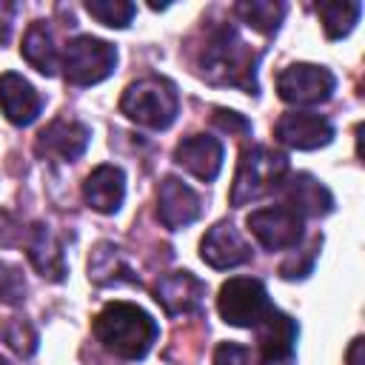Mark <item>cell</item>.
I'll return each mask as SVG.
<instances>
[{"label":"cell","mask_w":365,"mask_h":365,"mask_svg":"<svg viewBox=\"0 0 365 365\" xmlns=\"http://www.w3.org/2000/svg\"><path fill=\"white\" fill-rule=\"evenodd\" d=\"M3 336H6V342H9L20 356H31L34 348H37V334H34V328H31L29 322H23V319H11V322L3 328Z\"/></svg>","instance_id":"d4e9b609"},{"label":"cell","mask_w":365,"mask_h":365,"mask_svg":"<svg viewBox=\"0 0 365 365\" xmlns=\"http://www.w3.org/2000/svg\"><path fill=\"white\" fill-rule=\"evenodd\" d=\"M302 220L305 217H299L294 208H288L282 202V205H268V208L251 211L245 222L262 248L285 251V248H297V242L302 237Z\"/></svg>","instance_id":"ba28073f"},{"label":"cell","mask_w":365,"mask_h":365,"mask_svg":"<svg viewBox=\"0 0 365 365\" xmlns=\"http://www.w3.org/2000/svg\"><path fill=\"white\" fill-rule=\"evenodd\" d=\"M202 297H205V282H200L191 271L165 274L154 288V299L165 308L168 317L197 311L202 305Z\"/></svg>","instance_id":"5bb4252c"},{"label":"cell","mask_w":365,"mask_h":365,"mask_svg":"<svg viewBox=\"0 0 365 365\" xmlns=\"http://www.w3.org/2000/svg\"><path fill=\"white\" fill-rule=\"evenodd\" d=\"M359 351H362V339H354L351 354H348V362H351V365H359Z\"/></svg>","instance_id":"4dcf8cb0"},{"label":"cell","mask_w":365,"mask_h":365,"mask_svg":"<svg viewBox=\"0 0 365 365\" xmlns=\"http://www.w3.org/2000/svg\"><path fill=\"white\" fill-rule=\"evenodd\" d=\"M17 14V6L14 3H0V46H6L11 40V20Z\"/></svg>","instance_id":"f546056e"},{"label":"cell","mask_w":365,"mask_h":365,"mask_svg":"<svg viewBox=\"0 0 365 365\" xmlns=\"http://www.w3.org/2000/svg\"><path fill=\"white\" fill-rule=\"evenodd\" d=\"M200 257L211 268H237L251 259V245L231 222H217L200 242Z\"/></svg>","instance_id":"30bf717a"},{"label":"cell","mask_w":365,"mask_h":365,"mask_svg":"<svg viewBox=\"0 0 365 365\" xmlns=\"http://www.w3.org/2000/svg\"><path fill=\"white\" fill-rule=\"evenodd\" d=\"M120 111L140 125L163 131L174 123V117L180 111V97H177V88L171 80L151 74L125 88V94L120 97Z\"/></svg>","instance_id":"3957f363"},{"label":"cell","mask_w":365,"mask_h":365,"mask_svg":"<svg viewBox=\"0 0 365 365\" xmlns=\"http://www.w3.org/2000/svg\"><path fill=\"white\" fill-rule=\"evenodd\" d=\"M20 51H23V57H26V63H29L31 68H37L40 74H46V77L57 74L60 54H57L54 43H51V34H48V29H46L43 20H37V23L29 26Z\"/></svg>","instance_id":"ffe728a7"},{"label":"cell","mask_w":365,"mask_h":365,"mask_svg":"<svg viewBox=\"0 0 365 365\" xmlns=\"http://www.w3.org/2000/svg\"><path fill=\"white\" fill-rule=\"evenodd\" d=\"M0 365H6V362H3V359H0Z\"/></svg>","instance_id":"1f68e13d"},{"label":"cell","mask_w":365,"mask_h":365,"mask_svg":"<svg viewBox=\"0 0 365 365\" xmlns=\"http://www.w3.org/2000/svg\"><path fill=\"white\" fill-rule=\"evenodd\" d=\"M86 202L100 214H114L125 200V174L117 165H97L83 182Z\"/></svg>","instance_id":"2e32d148"},{"label":"cell","mask_w":365,"mask_h":365,"mask_svg":"<svg viewBox=\"0 0 365 365\" xmlns=\"http://www.w3.org/2000/svg\"><path fill=\"white\" fill-rule=\"evenodd\" d=\"M285 185V197H288V208H294L299 217H322L334 208V197L325 185H319L311 174H297L291 182Z\"/></svg>","instance_id":"ac0fdd59"},{"label":"cell","mask_w":365,"mask_h":365,"mask_svg":"<svg viewBox=\"0 0 365 365\" xmlns=\"http://www.w3.org/2000/svg\"><path fill=\"white\" fill-rule=\"evenodd\" d=\"M257 342L268 362H288L297 342V322L288 314L271 308L257 325Z\"/></svg>","instance_id":"e0dca14e"},{"label":"cell","mask_w":365,"mask_h":365,"mask_svg":"<svg viewBox=\"0 0 365 365\" xmlns=\"http://www.w3.org/2000/svg\"><path fill=\"white\" fill-rule=\"evenodd\" d=\"M271 299L268 291L259 279L251 277H234L220 288L217 297V311L228 325L237 328H257L262 322V317L271 311Z\"/></svg>","instance_id":"8992f818"},{"label":"cell","mask_w":365,"mask_h":365,"mask_svg":"<svg viewBox=\"0 0 365 365\" xmlns=\"http://www.w3.org/2000/svg\"><path fill=\"white\" fill-rule=\"evenodd\" d=\"M0 108L9 123L29 125L37 120V114L43 108V97L26 77L6 71V74H0Z\"/></svg>","instance_id":"7c38bea8"},{"label":"cell","mask_w":365,"mask_h":365,"mask_svg":"<svg viewBox=\"0 0 365 365\" xmlns=\"http://www.w3.org/2000/svg\"><path fill=\"white\" fill-rule=\"evenodd\" d=\"M317 248H319V237L311 242V248L305 251V259L302 257H291V259H285L282 265H279V274L285 277V279H297V277H305L311 268H314V257H317Z\"/></svg>","instance_id":"83f0119b"},{"label":"cell","mask_w":365,"mask_h":365,"mask_svg":"<svg viewBox=\"0 0 365 365\" xmlns=\"http://www.w3.org/2000/svg\"><path fill=\"white\" fill-rule=\"evenodd\" d=\"M257 54L237 37L231 26H214L208 29V37L200 48L197 66L200 74L214 86H237L242 91L257 94Z\"/></svg>","instance_id":"6da1fadb"},{"label":"cell","mask_w":365,"mask_h":365,"mask_svg":"<svg viewBox=\"0 0 365 365\" xmlns=\"http://www.w3.org/2000/svg\"><path fill=\"white\" fill-rule=\"evenodd\" d=\"M234 11L257 31L262 34H274L282 23V14H285V6L282 3H237Z\"/></svg>","instance_id":"603a6c76"},{"label":"cell","mask_w":365,"mask_h":365,"mask_svg":"<svg viewBox=\"0 0 365 365\" xmlns=\"http://www.w3.org/2000/svg\"><path fill=\"white\" fill-rule=\"evenodd\" d=\"M0 299L9 305H17L26 299V279L20 274V268L0 262Z\"/></svg>","instance_id":"484cf974"},{"label":"cell","mask_w":365,"mask_h":365,"mask_svg":"<svg viewBox=\"0 0 365 365\" xmlns=\"http://www.w3.org/2000/svg\"><path fill=\"white\" fill-rule=\"evenodd\" d=\"M86 11L94 17V20H100L103 26H111V29H125L128 23H131V17H134V6L131 3H123V0H88L86 3Z\"/></svg>","instance_id":"cb8c5ba5"},{"label":"cell","mask_w":365,"mask_h":365,"mask_svg":"<svg viewBox=\"0 0 365 365\" xmlns=\"http://www.w3.org/2000/svg\"><path fill=\"white\" fill-rule=\"evenodd\" d=\"M274 134L279 143L299 148V151H311L319 145H328L334 137V125L328 123V117L322 114H311V111H288L277 120Z\"/></svg>","instance_id":"9c48e42d"},{"label":"cell","mask_w":365,"mask_h":365,"mask_svg":"<svg viewBox=\"0 0 365 365\" xmlns=\"http://www.w3.org/2000/svg\"><path fill=\"white\" fill-rule=\"evenodd\" d=\"M174 160L197 180L211 182L222 168V143L208 134H191L174 148Z\"/></svg>","instance_id":"4fadbf2b"},{"label":"cell","mask_w":365,"mask_h":365,"mask_svg":"<svg viewBox=\"0 0 365 365\" xmlns=\"http://www.w3.org/2000/svg\"><path fill=\"white\" fill-rule=\"evenodd\" d=\"M157 322L134 302H108L94 319L97 342L120 359H143L157 342Z\"/></svg>","instance_id":"7a4b0ae2"},{"label":"cell","mask_w":365,"mask_h":365,"mask_svg":"<svg viewBox=\"0 0 365 365\" xmlns=\"http://www.w3.org/2000/svg\"><path fill=\"white\" fill-rule=\"evenodd\" d=\"M117 66V48L100 37L80 34L66 43L63 71L71 86H94L106 80Z\"/></svg>","instance_id":"5b68a950"},{"label":"cell","mask_w":365,"mask_h":365,"mask_svg":"<svg viewBox=\"0 0 365 365\" xmlns=\"http://www.w3.org/2000/svg\"><path fill=\"white\" fill-rule=\"evenodd\" d=\"M288 174V157L279 151H271L265 145H254L242 151L234 185H231V205L240 208L251 200L265 197L268 191L279 188Z\"/></svg>","instance_id":"277c9868"},{"label":"cell","mask_w":365,"mask_h":365,"mask_svg":"<svg viewBox=\"0 0 365 365\" xmlns=\"http://www.w3.org/2000/svg\"><path fill=\"white\" fill-rule=\"evenodd\" d=\"M214 123L222 128V131H237V134H245L251 125L245 117H240L237 111H225V108H217L214 111Z\"/></svg>","instance_id":"f1b7e54d"},{"label":"cell","mask_w":365,"mask_h":365,"mask_svg":"<svg viewBox=\"0 0 365 365\" xmlns=\"http://www.w3.org/2000/svg\"><path fill=\"white\" fill-rule=\"evenodd\" d=\"M214 365H259L257 354L237 342H222L214 351Z\"/></svg>","instance_id":"4316f807"},{"label":"cell","mask_w":365,"mask_h":365,"mask_svg":"<svg viewBox=\"0 0 365 365\" xmlns=\"http://www.w3.org/2000/svg\"><path fill=\"white\" fill-rule=\"evenodd\" d=\"M88 277L97 285H111V282H137L134 271L128 268L125 257L120 248H114L111 242H100L88 259Z\"/></svg>","instance_id":"44dd1931"},{"label":"cell","mask_w":365,"mask_h":365,"mask_svg":"<svg viewBox=\"0 0 365 365\" xmlns=\"http://www.w3.org/2000/svg\"><path fill=\"white\" fill-rule=\"evenodd\" d=\"M359 11H362V3H319L317 6V14H319V20H322V29H325V37H331V40H339V37H345L354 26H356V20H359Z\"/></svg>","instance_id":"7402d4cb"},{"label":"cell","mask_w":365,"mask_h":365,"mask_svg":"<svg viewBox=\"0 0 365 365\" xmlns=\"http://www.w3.org/2000/svg\"><path fill=\"white\" fill-rule=\"evenodd\" d=\"M88 140H91V131L80 123V120H68V117H60L54 123H48L40 137H37V151L43 154H57L60 160H77L83 157V151L88 148Z\"/></svg>","instance_id":"9a60e30c"},{"label":"cell","mask_w":365,"mask_h":365,"mask_svg":"<svg viewBox=\"0 0 365 365\" xmlns=\"http://www.w3.org/2000/svg\"><path fill=\"white\" fill-rule=\"evenodd\" d=\"M29 259L40 271V277H46L51 282H60L66 277L63 248L54 240V234L48 231V225H34L31 228V237H29Z\"/></svg>","instance_id":"d6986e66"},{"label":"cell","mask_w":365,"mask_h":365,"mask_svg":"<svg viewBox=\"0 0 365 365\" xmlns=\"http://www.w3.org/2000/svg\"><path fill=\"white\" fill-rule=\"evenodd\" d=\"M336 88V77L325 66L311 63H294L277 74V91L285 103L297 106H314L325 103Z\"/></svg>","instance_id":"52a82bcc"},{"label":"cell","mask_w":365,"mask_h":365,"mask_svg":"<svg viewBox=\"0 0 365 365\" xmlns=\"http://www.w3.org/2000/svg\"><path fill=\"white\" fill-rule=\"evenodd\" d=\"M200 197L191 185H185L177 177H165L160 182V197H157V220L165 228H182L191 225L200 217Z\"/></svg>","instance_id":"8fae6325"}]
</instances>
